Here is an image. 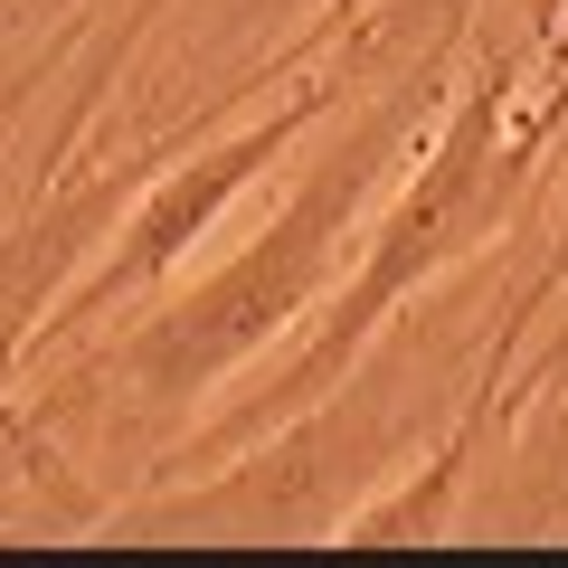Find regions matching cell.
<instances>
[{
  "label": "cell",
  "mask_w": 568,
  "mask_h": 568,
  "mask_svg": "<svg viewBox=\"0 0 568 568\" xmlns=\"http://www.w3.org/2000/svg\"><path fill=\"white\" fill-rule=\"evenodd\" d=\"M436 77H398L379 95H351L342 104V133L304 162V181L284 190V209L237 246L227 265H209L200 284L162 294V304L123 323L104 351H85L67 369V388H48V407H133V417H171V407H200L219 379H237L275 332H294L313 304H332V284L351 265V227H361L369 190L407 162L426 104H436Z\"/></svg>",
  "instance_id": "1"
},
{
  "label": "cell",
  "mask_w": 568,
  "mask_h": 568,
  "mask_svg": "<svg viewBox=\"0 0 568 568\" xmlns=\"http://www.w3.org/2000/svg\"><path fill=\"white\" fill-rule=\"evenodd\" d=\"M549 39H568V0H530L521 29H511V58H521V48H549Z\"/></svg>",
  "instance_id": "6"
},
{
  "label": "cell",
  "mask_w": 568,
  "mask_h": 568,
  "mask_svg": "<svg viewBox=\"0 0 568 568\" xmlns=\"http://www.w3.org/2000/svg\"><path fill=\"white\" fill-rule=\"evenodd\" d=\"M152 162H162V152L104 162V171L48 190V200H29L20 219H10V237H0V388L20 379V361L39 351L58 294L77 284V256L95 237H114V219L133 209V190H142V171H152Z\"/></svg>",
  "instance_id": "5"
},
{
  "label": "cell",
  "mask_w": 568,
  "mask_h": 568,
  "mask_svg": "<svg viewBox=\"0 0 568 568\" xmlns=\"http://www.w3.org/2000/svg\"><path fill=\"white\" fill-rule=\"evenodd\" d=\"M361 95V85L342 77L332 58H313V77L294 85V95H275L256 123H237V133H219V142H200V152H162V162L142 171V190H133V209L114 219V256L95 265L85 284H67L58 294V313H48V332H39V351H58L67 332H85V323H104L114 304H152L171 275H181V256L209 237V227L237 209V190L256 181V171H275L294 142L313 133V123H332L342 104Z\"/></svg>",
  "instance_id": "4"
},
{
  "label": "cell",
  "mask_w": 568,
  "mask_h": 568,
  "mask_svg": "<svg viewBox=\"0 0 568 568\" xmlns=\"http://www.w3.org/2000/svg\"><path fill=\"white\" fill-rule=\"evenodd\" d=\"M511 67H521V58H493L484 77L446 104V123H436V142H426V171L407 181V200L369 227L361 265L332 284L323 332L284 361V379L256 388V398H237L219 426H200L181 455H219V465H227L237 446H256V436H275L284 417H304L313 398H332V388L351 379V361H361V351L398 323V304H417V284L455 275V265H465L474 246L511 219V200L530 190L540 142H549L540 114L511 123Z\"/></svg>",
  "instance_id": "2"
},
{
  "label": "cell",
  "mask_w": 568,
  "mask_h": 568,
  "mask_svg": "<svg viewBox=\"0 0 568 568\" xmlns=\"http://www.w3.org/2000/svg\"><path fill=\"white\" fill-rule=\"evenodd\" d=\"M426 407H436V379L426 369L398 379V361L369 342L332 398H313L275 436L237 446L219 484H181V493H152V503H123L114 530L123 540H342L361 493L398 455H417Z\"/></svg>",
  "instance_id": "3"
}]
</instances>
